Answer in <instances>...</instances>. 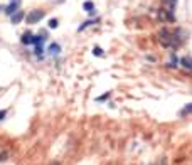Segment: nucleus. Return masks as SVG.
I'll list each match as a JSON object with an SVG mask.
<instances>
[{
  "mask_svg": "<svg viewBox=\"0 0 192 165\" xmlns=\"http://www.w3.org/2000/svg\"><path fill=\"white\" fill-rule=\"evenodd\" d=\"M5 115H7V110H0V121L5 118Z\"/></svg>",
  "mask_w": 192,
  "mask_h": 165,
  "instance_id": "obj_16",
  "label": "nucleus"
},
{
  "mask_svg": "<svg viewBox=\"0 0 192 165\" xmlns=\"http://www.w3.org/2000/svg\"><path fill=\"white\" fill-rule=\"evenodd\" d=\"M179 59H177V57H175V56H172L170 57V63L167 64V68H177V66H179Z\"/></svg>",
  "mask_w": 192,
  "mask_h": 165,
  "instance_id": "obj_13",
  "label": "nucleus"
},
{
  "mask_svg": "<svg viewBox=\"0 0 192 165\" xmlns=\"http://www.w3.org/2000/svg\"><path fill=\"white\" fill-rule=\"evenodd\" d=\"M83 10H84V12H93V10H94V2L86 0L84 4H83Z\"/></svg>",
  "mask_w": 192,
  "mask_h": 165,
  "instance_id": "obj_10",
  "label": "nucleus"
},
{
  "mask_svg": "<svg viewBox=\"0 0 192 165\" xmlns=\"http://www.w3.org/2000/svg\"><path fill=\"white\" fill-rule=\"evenodd\" d=\"M157 39H158V42H160V46L167 47V49H174L175 51L179 46H182V41L175 35V32L174 30H169L167 27H162V29L158 30Z\"/></svg>",
  "mask_w": 192,
  "mask_h": 165,
  "instance_id": "obj_1",
  "label": "nucleus"
},
{
  "mask_svg": "<svg viewBox=\"0 0 192 165\" xmlns=\"http://www.w3.org/2000/svg\"><path fill=\"white\" fill-rule=\"evenodd\" d=\"M44 10H32V12L27 14V17H26V22L27 24H37V22H41L44 19Z\"/></svg>",
  "mask_w": 192,
  "mask_h": 165,
  "instance_id": "obj_3",
  "label": "nucleus"
},
{
  "mask_svg": "<svg viewBox=\"0 0 192 165\" xmlns=\"http://www.w3.org/2000/svg\"><path fill=\"white\" fill-rule=\"evenodd\" d=\"M179 63H180V66H182V68L192 71V57H187V56H185V57H180Z\"/></svg>",
  "mask_w": 192,
  "mask_h": 165,
  "instance_id": "obj_7",
  "label": "nucleus"
},
{
  "mask_svg": "<svg viewBox=\"0 0 192 165\" xmlns=\"http://www.w3.org/2000/svg\"><path fill=\"white\" fill-rule=\"evenodd\" d=\"M5 158H7V152H2L0 153V162H4Z\"/></svg>",
  "mask_w": 192,
  "mask_h": 165,
  "instance_id": "obj_17",
  "label": "nucleus"
},
{
  "mask_svg": "<svg viewBox=\"0 0 192 165\" xmlns=\"http://www.w3.org/2000/svg\"><path fill=\"white\" fill-rule=\"evenodd\" d=\"M157 19L160 22H163V24H174L175 22V14L170 12V10H167L165 7H162V9L157 10Z\"/></svg>",
  "mask_w": 192,
  "mask_h": 165,
  "instance_id": "obj_2",
  "label": "nucleus"
},
{
  "mask_svg": "<svg viewBox=\"0 0 192 165\" xmlns=\"http://www.w3.org/2000/svg\"><path fill=\"white\" fill-rule=\"evenodd\" d=\"M47 52H49V56H57V54H61V46H59L57 42L49 44V49H47Z\"/></svg>",
  "mask_w": 192,
  "mask_h": 165,
  "instance_id": "obj_6",
  "label": "nucleus"
},
{
  "mask_svg": "<svg viewBox=\"0 0 192 165\" xmlns=\"http://www.w3.org/2000/svg\"><path fill=\"white\" fill-rule=\"evenodd\" d=\"M98 19H90V20H86L83 26H79V30H84L86 27H91V26H94V24H98Z\"/></svg>",
  "mask_w": 192,
  "mask_h": 165,
  "instance_id": "obj_11",
  "label": "nucleus"
},
{
  "mask_svg": "<svg viewBox=\"0 0 192 165\" xmlns=\"http://www.w3.org/2000/svg\"><path fill=\"white\" fill-rule=\"evenodd\" d=\"M93 54L96 56V57H103V56H105V51H103L99 46H94L93 47Z\"/></svg>",
  "mask_w": 192,
  "mask_h": 165,
  "instance_id": "obj_12",
  "label": "nucleus"
},
{
  "mask_svg": "<svg viewBox=\"0 0 192 165\" xmlns=\"http://www.w3.org/2000/svg\"><path fill=\"white\" fill-rule=\"evenodd\" d=\"M24 17H26V14L22 12V10H17L14 15H10V20H12L14 26H17V24H20V22H22V19H24Z\"/></svg>",
  "mask_w": 192,
  "mask_h": 165,
  "instance_id": "obj_5",
  "label": "nucleus"
},
{
  "mask_svg": "<svg viewBox=\"0 0 192 165\" xmlns=\"http://www.w3.org/2000/svg\"><path fill=\"white\" fill-rule=\"evenodd\" d=\"M108 98H110V93H106V94H103V96H98V98H96V101H106Z\"/></svg>",
  "mask_w": 192,
  "mask_h": 165,
  "instance_id": "obj_15",
  "label": "nucleus"
},
{
  "mask_svg": "<svg viewBox=\"0 0 192 165\" xmlns=\"http://www.w3.org/2000/svg\"><path fill=\"white\" fill-rule=\"evenodd\" d=\"M189 115H192V103H190V105H187V106H184L182 110L179 111V116H182V118H184V116H189Z\"/></svg>",
  "mask_w": 192,
  "mask_h": 165,
  "instance_id": "obj_9",
  "label": "nucleus"
},
{
  "mask_svg": "<svg viewBox=\"0 0 192 165\" xmlns=\"http://www.w3.org/2000/svg\"><path fill=\"white\" fill-rule=\"evenodd\" d=\"M57 26H59V20H57V19H51V20H49V29H57Z\"/></svg>",
  "mask_w": 192,
  "mask_h": 165,
  "instance_id": "obj_14",
  "label": "nucleus"
},
{
  "mask_svg": "<svg viewBox=\"0 0 192 165\" xmlns=\"http://www.w3.org/2000/svg\"><path fill=\"white\" fill-rule=\"evenodd\" d=\"M32 39H34V34H30V32H26V34L20 37L22 44H26V46H30L32 44Z\"/></svg>",
  "mask_w": 192,
  "mask_h": 165,
  "instance_id": "obj_8",
  "label": "nucleus"
},
{
  "mask_svg": "<svg viewBox=\"0 0 192 165\" xmlns=\"http://www.w3.org/2000/svg\"><path fill=\"white\" fill-rule=\"evenodd\" d=\"M19 7H20V0H10L9 5L5 7V14L7 15H14L19 10Z\"/></svg>",
  "mask_w": 192,
  "mask_h": 165,
  "instance_id": "obj_4",
  "label": "nucleus"
},
{
  "mask_svg": "<svg viewBox=\"0 0 192 165\" xmlns=\"http://www.w3.org/2000/svg\"><path fill=\"white\" fill-rule=\"evenodd\" d=\"M49 165H62V163H61V162H51Z\"/></svg>",
  "mask_w": 192,
  "mask_h": 165,
  "instance_id": "obj_18",
  "label": "nucleus"
}]
</instances>
